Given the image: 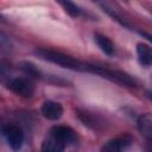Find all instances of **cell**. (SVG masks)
<instances>
[{"label":"cell","instance_id":"14","mask_svg":"<svg viewBox=\"0 0 152 152\" xmlns=\"http://www.w3.org/2000/svg\"><path fill=\"white\" fill-rule=\"evenodd\" d=\"M13 50V42L11 37L0 30V52L7 53Z\"/></svg>","mask_w":152,"mask_h":152},{"label":"cell","instance_id":"10","mask_svg":"<svg viewBox=\"0 0 152 152\" xmlns=\"http://www.w3.org/2000/svg\"><path fill=\"white\" fill-rule=\"evenodd\" d=\"M56 2L64 10V12H65L69 17H71V18H74V19L80 18V17H86V18L91 17L90 13H88L87 11H84V10H83L81 6H78L74 0H56Z\"/></svg>","mask_w":152,"mask_h":152},{"label":"cell","instance_id":"4","mask_svg":"<svg viewBox=\"0 0 152 152\" xmlns=\"http://www.w3.org/2000/svg\"><path fill=\"white\" fill-rule=\"evenodd\" d=\"M0 133L5 138L7 145L14 150L18 151L23 147L24 140H25V133L23 128L17 124H1L0 125Z\"/></svg>","mask_w":152,"mask_h":152},{"label":"cell","instance_id":"12","mask_svg":"<svg viewBox=\"0 0 152 152\" xmlns=\"http://www.w3.org/2000/svg\"><path fill=\"white\" fill-rule=\"evenodd\" d=\"M137 56L138 62L144 68H150L152 64V51L148 44L141 42L137 44Z\"/></svg>","mask_w":152,"mask_h":152},{"label":"cell","instance_id":"16","mask_svg":"<svg viewBox=\"0 0 152 152\" xmlns=\"http://www.w3.org/2000/svg\"><path fill=\"white\" fill-rule=\"evenodd\" d=\"M0 23H7V20H6V18H5V15H2L1 13H0Z\"/></svg>","mask_w":152,"mask_h":152},{"label":"cell","instance_id":"1","mask_svg":"<svg viewBox=\"0 0 152 152\" xmlns=\"http://www.w3.org/2000/svg\"><path fill=\"white\" fill-rule=\"evenodd\" d=\"M34 55L49 63L56 64L58 66H62L64 69H69L72 71H78V72H88V74H94V68L95 64L81 61L76 57H72L70 55H66L64 52L52 50V49H45V48H39L34 50Z\"/></svg>","mask_w":152,"mask_h":152},{"label":"cell","instance_id":"5","mask_svg":"<svg viewBox=\"0 0 152 152\" xmlns=\"http://www.w3.org/2000/svg\"><path fill=\"white\" fill-rule=\"evenodd\" d=\"M50 137L64 147H66L69 145H76L78 142L77 133L71 127L64 126V125L53 126L50 129Z\"/></svg>","mask_w":152,"mask_h":152},{"label":"cell","instance_id":"3","mask_svg":"<svg viewBox=\"0 0 152 152\" xmlns=\"http://www.w3.org/2000/svg\"><path fill=\"white\" fill-rule=\"evenodd\" d=\"M5 87H7L12 93L15 95L24 97V99H31L34 95L36 86L32 78L28 76H10V78L4 83Z\"/></svg>","mask_w":152,"mask_h":152},{"label":"cell","instance_id":"15","mask_svg":"<svg viewBox=\"0 0 152 152\" xmlns=\"http://www.w3.org/2000/svg\"><path fill=\"white\" fill-rule=\"evenodd\" d=\"M42 151H55V152H59V151H63L65 147L62 146L61 144H58L57 141H55L51 137L45 139L42 144Z\"/></svg>","mask_w":152,"mask_h":152},{"label":"cell","instance_id":"6","mask_svg":"<svg viewBox=\"0 0 152 152\" xmlns=\"http://www.w3.org/2000/svg\"><path fill=\"white\" fill-rule=\"evenodd\" d=\"M93 1H94V2H96V4L101 7V10H102V11H103L108 17H110L114 21H116V23H118L119 25H121L122 27L128 28V30H131V31H137V32H138V33H140L141 36H145L148 40L151 39V38H150V34L145 33L144 31H140V30H139V28H137L134 25H132V23H129L126 18H124L120 13H118V12H116V11H115L110 5H108L104 0H93Z\"/></svg>","mask_w":152,"mask_h":152},{"label":"cell","instance_id":"13","mask_svg":"<svg viewBox=\"0 0 152 152\" xmlns=\"http://www.w3.org/2000/svg\"><path fill=\"white\" fill-rule=\"evenodd\" d=\"M94 42L96 43V45L99 46V49L107 56H113L115 53V45L114 43L104 34L100 33V32H95L94 33Z\"/></svg>","mask_w":152,"mask_h":152},{"label":"cell","instance_id":"11","mask_svg":"<svg viewBox=\"0 0 152 152\" xmlns=\"http://www.w3.org/2000/svg\"><path fill=\"white\" fill-rule=\"evenodd\" d=\"M137 127L140 134L145 138L147 142L151 141L152 138V118L150 113H145L138 116L137 119Z\"/></svg>","mask_w":152,"mask_h":152},{"label":"cell","instance_id":"8","mask_svg":"<svg viewBox=\"0 0 152 152\" xmlns=\"http://www.w3.org/2000/svg\"><path fill=\"white\" fill-rule=\"evenodd\" d=\"M132 144H133V137L131 134H121L119 137H115L108 140L101 147V151H104V152L124 151V150H127Z\"/></svg>","mask_w":152,"mask_h":152},{"label":"cell","instance_id":"9","mask_svg":"<svg viewBox=\"0 0 152 152\" xmlns=\"http://www.w3.org/2000/svg\"><path fill=\"white\" fill-rule=\"evenodd\" d=\"M40 114L50 121H57L63 115V107L57 101L48 100L43 102L40 107Z\"/></svg>","mask_w":152,"mask_h":152},{"label":"cell","instance_id":"2","mask_svg":"<svg viewBox=\"0 0 152 152\" xmlns=\"http://www.w3.org/2000/svg\"><path fill=\"white\" fill-rule=\"evenodd\" d=\"M94 75H97L102 78H106V80H108L113 83H116L119 86H122V87L137 88L139 86V82L134 76H132L131 74H128L126 71L118 70V69H112V68L101 66V65L95 64Z\"/></svg>","mask_w":152,"mask_h":152},{"label":"cell","instance_id":"7","mask_svg":"<svg viewBox=\"0 0 152 152\" xmlns=\"http://www.w3.org/2000/svg\"><path fill=\"white\" fill-rule=\"evenodd\" d=\"M76 115L84 126H87L93 131H101L104 128V125H106L104 120L95 113H91L86 109H77Z\"/></svg>","mask_w":152,"mask_h":152}]
</instances>
